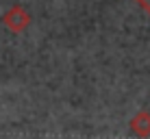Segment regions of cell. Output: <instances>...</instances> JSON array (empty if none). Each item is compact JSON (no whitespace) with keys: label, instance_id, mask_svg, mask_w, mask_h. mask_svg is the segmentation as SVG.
I'll return each mask as SVG.
<instances>
[{"label":"cell","instance_id":"obj_3","mask_svg":"<svg viewBox=\"0 0 150 139\" xmlns=\"http://www.w3.org/2000/svg\"><path fill=\"white\" fill-rule=\"evenodd\" d=\"M139 2H142V4H144V7H146V9H148V11H150V0H139Z\"/></svg>","mask_w":150,"mask_h":139},{"label":"cell","instance_id":"obj_2","mask_svg":"<svg viewBox=\"0 0 150 139\" xmlns=\"http://www.w3.org/2000/svg\"><path fill=\"white\" fill-rule=\"evenodd\" d=\"M133 133H137L139 137H148L150 135V113L148 111H139L135 117L131 120Z\"/></svg>","mask_w":150,"mask_h":139},{"label":"cell","instance_id":"obj_1","mask_svg":"<svg viewBox=\"0 0 150 139\" xmlns=\"http://www.w3.org/2000/svg\"><path fill=\"white\" fill-rule=\"evenodd\" d=\"M2 20H4V24H7V26L13 30V33H20V30H24V28L28 26V22H30L28 13L22 11L20 7H13L11 11H7Z\"/></svg>","mask_w":150,"mask_h":139}]
</instances>
